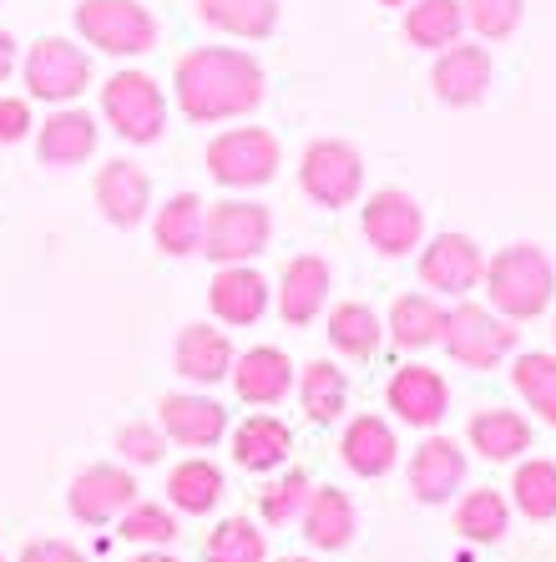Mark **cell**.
I'll list each match as a JSON object with an SVG mask.
<instances>
[{"label": "cell", "mask_w": 556, "mask_h": 562, "mask_svg": "<svg viewBox=\"0 0 556 562\" xmlns=\"http://www.w3.org/2000/svg\"><path fill=\"white\" fill-rule=\"evenodd\" d=\"M445 314L451 310L435 294H400L389 304V340L400 350H430L445 335Z\"/></svg>", "instance_id": "cell-28"}, {"label": "cell", "mask_w": 556, "mask_h": 562, "mask_svg": "<svg viewBox=\"0 0 556 562\" xmlns=\"http://www.w3.org/2000/svg\"><path fill=\"white\" fill-rule=\"evenodd\" d=\"M207 304H213V314H218L223 325H234V329L259 325L263 314H269V279L259 269H248V263H223L218 279L207 284Z\"/></svg>", "instance_id": "cell-16"}, {"label": "cell", "mask_w": 556, "mask_h": 562, "mask_svg": "<svg viewBox=\"0 0 556 562\" xmlns=\"http://www.w3.org/2000/svg\"><path fill=\"white\" fill-rule=\"evenodd\" d=\"M461 486H466V451H461L451 436H425V441L415 446V457H410L415 502L440 507V502H451Z\"/></svg>", "instance_id": "cell-15"}, {"label": "cell", "mask_w": 556, "mask_h": 562, "mask_svg": "<svg viewBox=\"0 0 556 562\" xmlns=\"http://www.w3.org/2000/svg\"><path fill=\"white\" fill-rule=\"evenodd\" d=\"M360 234L364 244L385 259H405L425 244V213L405 188H379V193L364 198L360 209Z\"/></svg>", "instance_id": "cell-9"}, {"label": "cell", "mask_w": 556, "mask_h": 562, "mask_svg": "<svg viewBox=\"0 0 556 562\" xmlns=\"http://www.w3.org/2000/svg\"><path fill=\"white\" fill-rule=\"evenodd\" d=\"M11 66H15V41H11V31H0V87L11 77Z\"/></svg>", "instance_id": "cell-44"}, {"label": "cell", "mask_w": 556, "mask_h": 562, "mask_svg": "<svg viewBox=\"0 0 556 562\" xmlns=\"http://www.w3.org/2000/svg\"><path fill=\"white\" fill-rule=\"evenodd\" d=\"M506 527H511V502H506L496 486H476V492H466L461 507H455V532L466 537V542L491 548V542L506 537Z\"/></svg>", "instance_id": "cell-33"}, {"label": "cell", "mask_w": 556, "mask_h": 562, "mask_svg": "<svg viewBox=\"0 0 556 562\" xmlns=\"http://www.w3.org/2000/svg\"><path fill=\"white\" fill-rule=\"evenodd\" d=\"M279 562H309V558H279Z\"/></svg>", "instance_id": "cell-47"}, {"label": "cell", "mask_w": 556, "mask_h": 562, "mask_svg": "<svg viewBox=\"0 0 556 562\" xmlns=\"http://www.w3.org/2000/svg\"><path fill=\"white\" fill-rule=\"evenodd\" d=\"M234 340L213 325H188L172 345V366H178L182 380H193V385H218V380L234 375Z\"/></svg>", "instance_id": "cell-20"}, {"label": "cell", "mask_w": 556, "mask_h": 562, "mask_svg": "<svg viewBox=\"0 0 556 562\" xmlns=\"http://www.w3.org/2000/svg\"><path fill=\"white\" fill-rule=\"evenodd\" d=\"M97 137H102V132H97L91 112L61 106V112H52L46 127L36 132V157L46 168H77V162H87V157L97 153Z\"/></svg>", "instance_id": "cell-22"}, {"label": "cell", "mask_w": 556, "mask_h": 562, "mask_svg": "<svg viewBox=\"0 0 556 562\" xmlns=\"http://www.w3.org/2000/svg\"><path fill=\"white\" fill-rule=\"evenodd\" d=\"M168 502L178 512H188V517H207V512L223 502V471L213 467V461L193 457L182 461V467H172L168 476Z\"/></svg>", "instance_id": "cell-34"}, {"label": "cell", "mask_w": 556, "mask_h": 562, "mask_svg": "<svg viewBox=\"0 0 556 562\" xmlns=\"http://www.w3.org/2000/svg\"><path fill=\"white\" fill-rule=\"evenodd\" d=\"M132 502H137V482H132L127 467H87L77 482H71L66 507H71L77 522L106 527V522H117Z\"/></svg>", "instance_id": "cell-14"}, {"label": "cell", "mask_w": 556, "mask_h": 562, "mask_svg": "<svg viewBox=\"0 0 556 562\" xmlns=\"http://www.w3.org/2000/svg\"><path fill=\"white\" fill-rule=\"evenodd\" d=\"M466 36V5L461 0H415L405 5V41L420 52H445Z\"/></svg>", "instance_id": "cell-27"}, {"label": "cell", "mask_w": 556, "mask_h": 562, "mask_svg": "<svg viewBox=\"0 0 556 562\" xmlns=\"http://www.w3.org/2000/svg\"><path fill=\"white\" fill-rule=\"evenodd\" d=\"M102 117L112 122V132L122 143L147 147L168 127V97H162V87L147 71H117L102 87Z\"/></svg>", "instance_id": "cell-6"}, {"label": "cell", "mask_w": 556, "mask_h": 562, "mask_svg": "<svg viewBox=\"0 0 556 562\" xmlns=\"http://www.w3.org/2000/svg\"><path fill=\"white\" fill-rule=\"evenodd\" d=\"M31 132V102L26 97H0V147L21 143Z\"/></svg>", "instance_id": "cell-42"}, {"label": "cell", "mask_w": 556, "mask_h": 562, "mask_svg": "<svg viewBox=\"0 0 556 562\" xmlns=\"http://www.w3.org/2000/svg\"><path fill=\"white\" fill-rule=\"evenodd\" d=\"M127 562H178V558H168V552H143V558H127Z\"/></svg>", "instance_id": "cell-45"}, {"label": "cell", "mask_w": 556, "mask_h": 562, "mask_svg": "<svg viewBox=\"0 0 556 562\" xmlns=\"http://www.w3.org/2000/svg\"><path fill=\"white\" fill-rule=\"evenodd\" d=\"M430 92L445 106H480L486 92H491V52H486V46H470V41H455V46L435 52Z\"/></svg>", "instance_id": "cell-12"}, {"label": "cell", "mask_w": 556, "mask_h": 562, "mask_svg": "<svg viewBox=\"0 0 556 562\" xmlns=\"http://www.w3.org/2000/svg\"><path fill=\"white\" fill-rule=\"evenodd\" d=\"M91 87V56L61 36H41L26 56V92L36 102H77Z\"/></svg>", "instance_id": "cell-11"}, {"label": "cell", "mask_w": 556, "mask_h": 562, "mask_svg": "<svg viewBox=\"0 0 556 562\" xmlns=\"http://www.w3.org/2000/svg\"><path fill=\"white\" fill-rule=\"evenodd\" d=\"M77 31L106 56H143L157 46V21L143 0H81Z\"/></svg>", "instance_id": "cell-7"}, {"label": "cell", "mask_w": 556, "mask_h": 562, "mask_svg": "<svg viewBox=\"0 0 556 562\" xmlns=\"http://www.w3.org/2000/svg\"><path fill=\"white\" fill-rule=\"evenodd\" d=\"M157 416H162L168 441L193 446V451L218 446L223 436H228V411H223L218 401H207V395H162Z\"/></svg>", "instance_id": "cell-21"}, {"label": "cell", "mask_w": 556, "mask_h": 562, "mask_svg": "<svg viewBox=\"0 0 556 562\" xmlns=\"http://www.w3.org/2000/svg\"><path fill=\"white\" fill-rule=\"evenodd\" d=\"M511 385L536 416L556 431V355L552 350H526L511 360Z\"/></svg>", "instance_id": "cell-35"}, {"label": "cell", "mask_w": 556, "mask_h": 562, "mask_svg": "<svg viewBox=\"0 0 556 562\" xmlns=\"http://www.w3.org/2000/svg\"><path fill=\"white\" fill-rule=\"evenodd\" d=\"M385 406L395 411L405 426L430 431V426H440L445 411H451V385H445V375L430 366H400L385 385Z\"/></svg>", "instance_id": "cell-13"}, {"label": "cell", "mask_w": 556, "mask_h": 562, "mask_svg": "<svg viewBox=\"0 0 556 562\" xmlns=\"http://www.w3.org/2000/svg\"><path fill=\"white\" fill-rule=\"evenodd\" d=\"M466 436H470V451H480L486 461H517L531 451V420L521 416V411H506V406L476 411Z\"/></svg>", "instance_id": "cell-24"}, {"label": "cell", "mask_w": 556, "mask_h": 562, "mask_svg": "<svg viewBox=\"0 0 556 562\" xmlns=\"http://www.w3.org/2000/svg\"><path fill=\"white\" fill-rule=\"evenodd\" d=\"M203 562H269V537L259 532V522H248V517H228V522L213 527Z\"/></svg>", "instance_id": "cell-37"}, {"label": "cell", "mask_w": 556, "mask_h": 562, "mask_svg": "<svg viewBox=\"0 0 556 562\" xmlns=\"http://www.w3.org/2000/svg\"><path fill=\"white\" fill-rule=\"evenodd\" d=\"M379 5H415V0H379Z\"/></svg>", "instance_id": "cell-46"}, {"label": "cell", "mask_w": 556, "mask_h": 562, "mask_svg": "<svg viewBox=\"0 0 556 562\" xmlns=\"http://www.w3.org/2000/svg\"><path fill=\"white\" fill-rule=\"evenodd\" d=\"M420 284L430 294H445V300H466L470 289H480L486 279V254L470 234H435L430 244H420Z\"/></svg>", "instance_id": "cell-10"}, {"label": "cell", "mask_w": 556, "mask_h": 562, "mask_svg": "<svg viewBox=\"0 0 556 562\" xmlns=\"http://www.w3.org/2000/svg\"><path fill=\"white\" fill-rule=\"evenodd\" d=\"M298 522H304V537H309L319 552H339V548H350V542H354L360 517H354V502L344 497L339 486H319Z\"/></svg>", "instance_id": "cell-25"}, {"label": "cell", "mask_w": 556, "mask_h": 562, "mask_svg": "<svg viewBox=\"0 0 556 562\" xmlns=\"http://www.w3.org/2000/svg\"><path fill=\"white\" fill-rule=\"evenodd\" d=\"M234 391L248 406H279L294 391V360L279 345H253L234 360Z\"/></svg>", "instance_id": "cell-19"}, {"label": "cell", "mask_w": 556, "mask_h": 562, "mask_svg": "<svg viewBox=\"0 0 556 562\" xmlns=\"http://www.w3.org/2000/svg\"><path fill=\"white\" fill-rule=\"evenodd\" d=\"M97 209L117 228H137L147 218V209H152V178L137 162H127V157H112L97 172Z\"/></svg>", "instance_id": "cell-17"}, {"label": "cell", "mask_w": 556, "mask_h": 562, "mask_svg": "<svg viewBox=\"0 0 556 562\" xmlns=\"http://www.w3.org/2000/svg\"><path fill=\"white\" fill-rule=\"evenodd\" d=\"M273 238V213L263 209V203H253V198H223V203H213L203 218V249L207 259L218 263H248L259 259L263 249H269Z\"/></svg>", "instance_id": "cell-5"}, {"label": "cell", "mask_w": 556, "mask_h": 562, "mask_svg": "<svg viewBox=\"0 0 556 562\" xmlns=\"http://www.w3.org/2000/svg\"><path fill=\"white\" fill-rule=\"evenodd\" d=\"M117 451L132 467H157L162 451H168V431H162V426H147V420H127L117 431Z\"/></svg>", "instance_id": "cell-41"}, {"label": "cell", "mask_w": 556, "mask_h": 562, "mask_svg": "<svg viewBox=\"0 0 556 562\" xmlns=\"http://www.w3.org/2000/svg\"><path fill=\"white\" fill-rule=\"evenodd\" d=\"M329 263L319 254H298V259L284 263V274H279V314H284V325H314L329 304Z\"/></svg>", "instance_id": "cell-18"}, {"label": "cell", "mask_w": 556, "mask_h": 562, "mask_svg": "<svg viewBox=\"0 0 556 562\" xmlns=\"http://www.w3.org/2000/svg\"><path fill=\"white\" fill-rule=\"evenodd\" d=\"M298 401H304V416L314 426H329L350 406V380H344V370L334 360H309V370L298 375Z\"/></svg>", "instance_id": "cell-32"}, {"label": "cell", "mask_w": 556, "mask_h": 562, "mask_svg": "<svg viewBox=\"0 0 556 562\" xmlns=\"http://www.w3.org/2000/svg\"><path fill=\"white\" fill-rule=\"evenodd\" d=\"M203 162L213 172V183L248 193V188L273 183V172L284 162V147H279V137L269 127H228L207 143Z\"/></svg>", "instance_id": "cell-4"}, {"label": "cell", "mask_w": 556, "mask_h": 562, "mask_svg": "<svg viewBox=\"0 0 556 562\" xmlns=\"http://www.w3.org/2000/svg\"><path fill=\"white\" fill-rule=\"evenodd\" d=\"M294 451V431L279 416H248L234 426V461L243 471H279Z\"/></svg>", "instance_id": "cell-26"}, {"label": "cell", "mask_w": 556, "mask_h": 562, "mask_svg": "<svg viewBox=\"0 0 556 562\" xmlns=\"http://www.w3.org/2000/svg\"><path fill=\"white\" fill-rule=\"evenodd\" d=\"M511 502H517V512L531 517V522H552L556 517V461H546V457L521 461L517 476H511Z\"/></svg>", "instance_id": "cell-36"}, {"label": "cell", "mask_w": 556, "mask_h": 562, "mask_svg": "<svg viewBox=\"0 0 556 562\" xmlns=\"http://www.w3.org/2000/svg\"><path fill=\"white\" fill-rule=\"evenodd\" d=\"M122 537L143 542V548H168L172 537H178V517L168 507H157V502H132L122 512Z\"/></svg>", "instance_id": "cell-40"}, {"label": "cell", "mask_w": 556, "mask_h": 562, "mask_svg": "<svg viewBox=\"0 0 556 562\" xmlns=\"http://www.w3.org/2000/svg\"><path fill=\"white\" fill-rule=\"evenodd\" d=\"M298 188L319 203V209H350L364 188V157L344 137H319L298 157Z\"/></svg>", "instance_id": "cell-8"}, {"label": "cell", "mask_w": 556, "mask_h": 562, "mask_svg": "<svg viewBox=\"0 0 556 562\" xmlns=\"http://www.w3.org/2000/svg\"><path fill=\"white\" fill-rule=\"evenodd\" d=\"M172 92L188 122H234L259 112L263 97H269V77L253 52H238V46H197L178 61L172 71Z\"/></svg>", "instance_id": "cell-1"}, {"label": "cell", "mask_w": 556, "mask_h": 562, "mask_svg": "<svg viewBox=\"0 0 556 562\" xmlns=\"http://www.w3.org/2000/svg\"><path fill=\"white\" fill-rule=\"evenodd\" d=\"M197 15L223 36L263 41L279 26V0H197Z\"/></svg>", "instance_id": "cell-30"}, {"label": "cell", "mask_w": 556, "mask_h": 562, "mask_svg": "<svg viewBox=\"0 0 556 562\" xmlns=\"http://www.w3.org/2000/svg\"><path fill=\"white\" fill-rule=\"evenodd\" d=\"M203 198L197 193H172L162 209H157L152 218V238H157V249L172 254V259H182V254H197L203 249Z\"/></svg>", "instance_id": "cell-29"}, {"label": "cell", "mask_w": 556, "mask_h": 562, "mask_svg": "<svg viewBox=\"0 0 556 562\" xmlns=\"http://www.w3.org/2000/svg\"><path fill=\"white\" fill-rule=\"evenodd\" d=\"M21 562H87V558H81L71 542H56V537H46V542H26Z\"/></svg>", "instance_id": "cell-43"}, {"label": "cell", "mask_w": 556, "mask_h": 562, "mask_svg": "<svg viewBox=\"0 0 556 562\" xmlns=\"http://www.w3.org/2000/svg\"><path fill=\"white\" fill-rule=\"evenodd\" d=\"M314 486H309V471H284V476H273L269 486L259 492V512L269 527H288L304 517V507H309Z\"/></svg>", "instance_id": "cell-38"}, {"label": "cell", "mask_w": 556, "mask_h": 562, "mask_svg": "<svg viewBox=\"0 0 556 562\" xmlns=\"http://www.w3.org/2000/svg\"><path fill=\"white\" fill-rule=\"evenodd\" d=\"M445 355H451L455 366L466 370H496L506 355L521 345V329L511 319L491 310V304H470L461 300L451 314H445V335H440Z\"/></svg>", "instance_id": "cell-3"}, {"label": "cell", "mask_w": 556, "mask_h": 562, "mask_svg": "<svg viewBox=\"0 0 556 562\" xmlns=\"http://www.w3.org/2000/svg\"><path fill=\"white\" fill-rule=\"evenodd\" d=\"M339 457H344V467L354 471V476H385L389 467H395V457H400V441H395V431H389V420L379 416H354L350 426H344V436H339Z\"/></svg>", "instance_id": "cell-23"}, {"label": "cell", "mask_w": 556, "mask_h": 562, "mask_svg": "<svg viewBox=\"0 0 556 562\" xmlns=\"http://www.w3.org/2000/svg\"><path fill=\"white\" fill-rule=\"evenodd\" d=\"M466 5V26L480 41H511L526 15V0H461Z\"/></svg>", "instance_id": "cell-39"}, {"label": "cell", "mask_w": 556, "mask_h": 562, "mask_svg": "<svg viewBox=\"0 0 556 562\" xmlns=\"http://www.w3.org/2000/svg\"><path fill=\"white\" fill-rule=\"evenodd\" d=\"M480 289H486V300H491V310L501 314V319L521 325V319H542V314L552 310L556 269H552V259H546V249H536V244H511V249H501L496 259H486Z\"/></svg>", "instance_id": "cell-2"}, {"label": "cell", "mask_w": 556, "mask_h": 562, "mask_svg": "<svg viewBox=\"0 0 556 562\" xmlns=\"http://www.w3.org/2000/svg\"><path fill=\"white\" fill-rule=\"evenodd\" d=\"M385 340V319L364 300H344L329 310V345L339 355H350V360H370Z\"/></svg>", "instance_id": "cell-31"}]
</instances>
